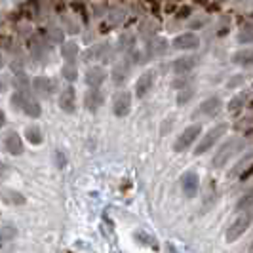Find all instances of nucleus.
<instances>
[{
  "mask_svg": "<svg viewBox=\"0 0 253 253\" xmlns=\"http://www.w3.org/2000/svg\"><path fill=\"white\" fill-rule=\"evenodd\" d=\"M10 107L13 111H19L29 118H40L42 116V105L33 91H13L10 97Z\"/></svg>",
  "mask_w": 253,
  "mask_h": 253,
  "instance_id": "nucleus-1",
  "label": "nucleus"
},
{
  "mask_svg": "<svg viewBox=\"0 0 253 253\" xmlns=\"http://www.w3.org/2000/svg\"><path fill=\"white\" fill-rule=\"evenodd\" d=\"M50 48L51 44L42 37L40 33L31 35L27 38V50H29V57L37 63H48L50 59Z\"/></svg>",
  "mask_w": 253,
  "mask_h": 253,
  "instance_id": "nucleus-2",
  "label": "nucleus"
},
{
  "mask_svg": "<svg viewBox=\"0 0 253 253\" xmlns=\"http://www.w3.org/2000/svg\"><path fill=\"white\" fill-rule=\"evenodd\" d=\"M244 149V141L238 137L227 139L223 145H219L215 156H213V168H225V166Z\"/></svg>",
  "mask_w": 253,
  "mask_h": 253,
  "instance_id": "nucleus-3",
  "label": "nucleus"
},
{
  "mask_svg": "<svg viewBox=\"0 0 253 253\" xmlns=\"http://www.w3.org/2000/svg\"><path fill=\"white\" fill-rule=\"evenodd\" d=\"M228 129V124L227 122H221V124H217V126L210 127L206 133H204V137L200 139V143L196 145V149H194V154L196 156H202L204 152L211 151L213 147H215L217 143H219V139L227 133Z\"/></svg>",
  "mask_w": 253,
  "mask_h": 253,
  "instance_id": "nucleus-4",
  "label": "nucleus"
},
{
  "mask_svg": "<svg viewBox=\"0 0 253 253\" xmlns=\"http://www.w3.org/2000/svg\"><path fill=\"white\" fill-rule=\"evenodd\" d=\"M200 133H202V124H190L187 126L181 133L177 135V139L173 143V151L175 152H185L189 151L190 147L196 143V139L200 137Z\"/></svg>",
  "mask_w": 253,
  "mask_h": 253,
  "instance_id": "nucleus-5",
  "label": "nucleus"
},
{
  "mask_svg": "<svg viewBox=\"0 0 253 253\" xmlns=\"http://www.w3.org/2000/svg\"><path fill=\"white\" fill-rule=\"evenodd\" d=\"M253 223V210H246L232 221V225L227 228V242H236L242 234L252 227Z\"/></svg>",
  "mask_w": 253,
  "mask_h": 253,
  "instance_id": "nucleus-6",
  "label": "nucleus"
},
{
  "mask_svg": "<svg viewBox=\"0 0 253 253\" xmlns=\"http://www.w3.org/2000/svg\"><path fill=\"white\" fill-rule=\"evenodd\" d=\"M114 53L116 51L113 50V46L109 42H101V44H95L88 50L84 51V61H101V63H111L114 59Z\"/></svg>",
  "mask_w": 253,
  "mask_h": 253,
  "instance_id": "nucleus-7",
  "label": "nucleus"
},
{
  "mask_svg": "<svg viewBox=\"0 0 253 253\" xmlns=\"http://www.w3.org/2000/svg\"><path fill=\"white\" fill-rule=\"evenodd\" d=\"M31 88H33L35 95L42 97V99H50L51 95L57 91V82L53 78H50V76L40 75L31 80Z\"/></svg>",
  "mask_w": 253,
  "mask_h": 253,
  "instance_id": "nucleus-8",
  "label": "nucleus"
},
{
  "mask_svg": "<svg viewBox=\"0 0 253 253\" xmlns=\"http://www.w3.org/2000/svg\"><path fill=\"white\" fill-rule=\"evenodd\" d=\"M200 61H202V57L198 53H185V55H181V57L171 61V71L177 76L190 75L200 65Z\"/></svg>",
  "mask_w": 253,
  "mask_h": 253,
  "instance_id": "nucleus-9",
  "label": "nucleus"
},
{
  "mask_svg": "<svg viewBox=\"0 0 253 253\" xmlns=\"http://www.w3.org/2000/svg\"><path fill=\"white\" fill-rule=\"evenodd\" d=\"M169 48L192 53L194 50H198V48H200V37H198L196 33H192V31L181 33V35H177V37L169 42Z\"/></svg>",
  "mask_w": 253,
  "mask_h": 253,
  "instance_id": "nucleus-10",
  "label": "nucleus"
},
{
  "mask_svg": "<svg viewBox=\"0 0 253 253\" xmlns=\"http://www.w3.org/2000/svg\"><path fill=\"white\" fill-rule=\"evenodd\" d=\"M2 145H4L6 152L12 154V156H21V154L25 152V143H23L21 135H19L15 129H10V131L4 133Z\"/></svg>",
  "mask_w": 253,
  "mask_h": 253,
  "instance_id": "nucleus-11",
  "label": "nucleus"
},
{
  "mask_svg": "<svg viewBox=\"0 0 253 253\" xmlns=\"http://www.w3.org/2000/svg\"><path fill=\"white\" fill-rule=\"evenodd\" d=\"M154 82H156V71L147 69L135 82V97H139V99L147 97L151 93V89L154 88Z\"/></svg>",
  "mask_w": 253,
  "mask_h": 253,
  "instance_id": "nucleus-12",
  "label": "nucleus"
},
{
  "mask_svg": "<svg viewBox=\"0 0 253 253\" xmlns=\"http://www.w3.org/2000/svg\"><path fill=\"white\" fill-rule=\"evenodd\" d=\"M131 111V93L122 89L113 97V114L116 118H124Z\"/></svg>",
  "mask_w": 253,
  "mask_h": 253,
  "instance_id": "nucleus-13",
  "label": "nucleus"
},
{
  "mask_svg": "<svg viewBox=\"0 0 253 253\" xmlns=\"http://www.w3.org/2000/svg\"><path fill=\"white\" fill-rule=\"evenodd\" d=\"M57 105L65 114H75L76 113V89L73 84H69L67 88L59 91L57 97Z\"/></svg>",
  "mask_w": 253,
  "mask_h": 253,
  "instance_id": "nucleus-14",
  "label": "nucleus"
},
{
  "mask_svg": "<svg viewBox=\"0 0 253 253\" xmlns=\"http://www.w3.org/2000/svg\"><path fill=\"white\" fill-rule=\"evenodd\" d=\"M105 80H107V71H105L103 65H91V67H88V71L84 75V82H86L88 88L101 89Z\"/></svg>",
  "mask_w": 253,
  "mask_h": 253,
  "instance_id": "nucleus-15",
  "label": "nucleus"
},
{
  "mask_svg": "<svg viewBox=\"0 0 253 253\" xmlns=\"http://www.w3.org/2000/svg\"><path fill=\"white\" fill-rule=\"evenodd\" d=\"M131 67L133 65L127 61L126 57L122 61H116L113 65V71H111V80H113L114 86H124L127 82V78L131 75Z\"/></svg>",
  "mask_w": 253,
  "mask_h": 253,
  "instance_id": "nucleus-16",
  "label": "nucleus"
},
{
  "mask_svg": "<svg viewBox=\"0 0 253 253\" xmlns=\"http://www.w3.org/2000/svg\"><path fill=\"white\" fill-rule=\"evenodd\" d=\"M181 190H183V194L187 198H194L198 194V190H200V177H198L196 171L190 169V171L183 173V177H181Z\"/></svg>",
  "mask_w": 253,
  "mask_h": 253,
  "instance_id": "nucleus-17",
  "label": "nucleus"
},
{
  "mask_svg": "<svg viewBox=\"0 0 253 253\" xmlns=\"http://www.w3.org/2000/svg\"><path fill=\"white\" fill-rule=\"evenodd\" d=\"M169 51V40L164 37H156L151 38L149 42H147V57L149 59H154V57H162V55H166Z\"/></svg>",
  "mask_w": 253,
  "mask_h": 253,
  "instance_id": "nucleus-18",
  "label": "nucleus"
},
{
  "mask_svg": "<svg viewBox=\"0 0 253 253\" xmlns=\"http://www.w3.org/2000/svg\"><path fill=\"white\" fill-rule=\"evenodd\" d=\"M221 107H223L221 97H219V95H211V97L204 99V101L198 105V109L194 111V116H213V114L219 113Z\"/></svg>",
  "mask_w": 253,
  "mask_h": 253,
  "instance_id": "nucleus-19",
  "label": "nucleus"
},
{
  "mask_svg": "<svg viewBox=\"0 0 253 253\" xmlns=\"http://www.w3.org/2000/svg\"><path fill=\"white\" fill-rule=\"evenodd\" d=\"M103 103H105V93L101 89L88 88V91L84 93V107L89 113H97L103 107Z\"/></svg>",
  "mask_w": 253,
  "mask_h": 253,
  "instance_id": "nucleus-20",
  "label": "nucleus"
},
{
  "mask_svg": "<svg viewBox=\"0 0 253 253\" xmlns=\"http://www.w3.org/2000/svg\"><path fill=\"white\" fill-rule=\"evenodd\" d=\"M40 35L46 38L50 44H63L65 42V31L61 29V25H55V23H50L46 25V29L40 31Z\"/></svg>",
  "mask_w": 253,
  "mask_h": 253,
  "instance_id": "nucleus-21",
  "label": "nucleus"
},
{
  "mask_svg": "<svg viewBox=\"0 0 253 253\" xmlns=\"http://www.w3.org/2000/svg\"><path fill=\"white\" fill-rule=\"evenodd\" d=\"M59 53H61V57L65 59V63H76V59L80 55V46L76 42H73V40H69V42L61 44Z\"/></svg>",
  "mask_w": 253,
  "mask_h": 253,
  "instance_id": "nucleus-22",
  "label": "nucleus"
},
{
  "mask_svg": "<svg viewBox=\"0 0 253 253\" xmlns=\"http://www.w3.org/2000/svg\"><path fill=\"white\" fill-rule=\"evenodd\" d=\"M135 46H137V38L133 37V35H129V33H124V35H120L118 38V42H116V50L120 51V53H131V51L135 50Z\"/></svg>",
  "mask_w": 253,
  "mask_h": 253,
  "instance_id": "nucleus-23",
  "label": "nucleus"
},
{
  "mask_svg": "<svg viewBox=\"0 0 253 253\" xmlns=\"http://www.w3.org/2000/svg\"><path fill=\"white\" fill-rule=\"evenodd\" d=\"M0 198H2L6 204H10V206H25L27 204L25 196H23L19 190H13V189L0 190Z\"/></svg>",
  "mask_w": 253,
  "mask_h": 253,
  "instance_id": "nucleus-24",
  "label": "nucleus"
},
{
  "mask_svg": "<svg viewBox=\"0 0 253 253\" xmlns=\"http://www.w3.org/2000/svg\"><path fill=\"white\" fill-rule=\"evenodd\" d=\"M230 61L234 65H240V67H252L253 65V48H244V50H238Z\"/></svg>",
  "mask_w": 253,
  "mask_h": 253,
  "instance_id": "nucleus-25",
  "label": "nucleus"
},
{
  "mask_svg": "<svg viewBox=\"0 0 253 253\" xmlns=\"http://www.w3.org/2000/svg\"><path fill=\"white\" fill-rule=\"evenodd\" d=\"M246 103H248V93H246V91H244V93H238V95H234L227 105L228 113L232 114V116H238V114L244 111Z\"/></svg>",
  "mask_w": 253,
  "mask_h": 253,
  "instance_id": "nucleus-26",
  "label": "nucleus"
},
{
  "mask_svg": "<svg viewBox=\"0 0 253 253\" xmlns=\"http://www.w3.org/2000/svg\"><path fill=\"white\" fill-rule=\"evenodd\" d=\"M59 25H61V29L65 31V35H78V33L82 31L78 19L73 17V15H67V13L61 15V23H59Z\"/></svg>",
  "mask_w": 253,
  "mask_h": 253,
  "instance_id": "nucleus-27",
  "label": "nucleus"
},
{
  "mask_svg": "<svg viewBox=\"0 0 253 253\" xmlns=\"http://www.w3.org/2000/svg\"><path fill=\"white\" fill-rule=\"evenodd\" d=\"M25 139H27V143H31L33 147L42 145V141H44V133H42L40 126H27L25 127Z\"/></svg>",
  "mask_w": 253,
  "mask_h": 253,
  "instance_id": "nucleus-28",
  "label": "nucleus"
},
{
  "mask_svg": "<svg viewBox=\"0 0 253 253\" xmlns=\"http://www.w3.org/2000/svg\"><path fill=\"white\" fill-rule=\"evenodd\" d=\"M156 33H158V27H156V23L151 21V19L141 21L139 23V35H141V38H145L147 42H149L151 38L156 37Z\"/></svg>",
  "mask_w": 253,
  "mask_h": 253,
  "instance_id": "nucleus-29",
  "label": "nucleus"
},
{
  "mask_svg": "<svg viewBox=\"0 0 253 253\" xmlns=\"http://www.w3.org/2000/svg\"><path fill=\"white\" fill-rule=\"evenodd\" d=\"M61 76H63L69 84L76 82L78 80V67H76V63H65L61 67Z\"/></svg>",
  "mask_w": 253,
  "mask_h": 253,
  "instance_id": "nucleus-30",
  "label": "nucleus"
},
{
  "mask_svg": "<svg viewBox=\"0 0 253 253\" xmlns=\"http://www.w3.org/2000/svg\"><path fill=\"white\" fill-rule=\"evenodd\" d=\"M236 40H238L240 44H252L253 42V21H250V23H246V25L242 27L240 31H238Z\"/></svg>",
  "mask_w": 253,
  "mask_h": 253,
  "instance_id": "nucleus-31",
  "label": "nucleus"
},
{
  "mask_svg": "<svg viewBox=\"0 0 253 253\" xmlns=\"http://www.w3.org/2000/svg\"><path fill=\"white\" fill-rule=\"evenodd\" d=\"M13 88L15 91H31V78L23 73V75H15L13 76Z\"/></svg>",
  "mask_w": 253,
  "mask_h": 253,
  "instance_id": "nucleus-32",
  "label": "nucleus"
},
{
  "mask_svg": "<svg viewBox=\"0 0 253 253\" xmlns=\"http://www.w3.org/2000/svg\"><path fill=\"white\" fill-rule=\"evenodd\" d=\"M194 95H196V88H194V86H189V88L181 89V91L177 93V105H179V107L187 105V103H189Z\"/></svg>",
  "mask_w": 253,
  "mask_h": 253,
  "instance_id": "nucleus-33",
  "label": "nucleus"
},
{
  "mask_svg": "<svg viewBox=\"0 0 253 253\" xmlns=\"http://www.w3.org/2000/svg\"><path fill=\"white\" fill-rule=\"evenodd\" d=\"M192 82H194V78H192V76H189V75L177 76V78H175V80L171 82V88L177 89V91H181V89L189 88V86H194Z\"/></svg>",
  "mask_w": 253,
  "mask_h": 253,
  "instance_id": "nucleus-34",
  "label": "nucleus"
},
{
  "mask_svg": "<svg viewBox=\"0 0 253 253\" xmlns=\"http://www.w3.org/2000/svg\"><path fill=\"white\" fill-rule=\"evenodd\" d=\"M246 210H253V190H250L248 194H244L238 204H236V211H246Z\"/></svg>",
  "mask_w": 253,
  "mask_h": 253,
  "instance_id": "nucleus-35",
  "label": "nucleus"
},
{
  "mask_svg": "<svg viewBox=\"0 0 253 253\" xmlns=\"http://www.w3.org/2000/svg\"><path fill=\"white\" fill-rule=\"evenodd\" d=\"M122 21H124V12H122V10H113V12L109 13V27H107V29L120 25Z\"/></svg>",
  "mask_w": 253,
  "mask_h": 253,
  "instance_id": "nucleus-36",
  "label": "nucleus"
},
{
  "mask_svg": "<svg viewBox=\"0 0 253 253\" xmlns=\"http://www.w3.org/2000/svg\"><path fill=\"white\" fill-rule=\"evenodd\" d=\"M15 234H17V230L10 225L0 228V240H12V238H15Z\"/></svg>",
  "mask_w": 253,
  "mask_h": 253,
  "instance_id": "nucleus-37",
  "label": "nucleus"
},
{
  "mask_svg": "<svg viewBox=\"0 0 253 253\" xmlns=\"http://www.w3.org/2000/svg\"><path fill=\"white\" fill-rule=\"evenodd\" d=\"M244 80H246V76H244V75L230 76V78H228V84H227V88H228V89H232V88H238V86H242V84H244Z\"/></svg>",
  "mask_w": 253,
  "mask_h": 253,
  "instance_id": "nucleus-38",
  "label": "nucleus"
},
{
  "mask_svg": "<svg viewBox=\"0 0 253 253\" xmlns=\"http://www.w3.org/2000/svg\"><path fill=\"white\" fill-rule=\"evenodd\" d=\"M13 38L10 35H0V50H12Z\"/></svg>",
  "mask_w": 253,
  "mask_h": 253,
  "instance_id": "nucleus-39",
  "label": "nucleus"
},
{
  "mask_svg": "<svg viewBox=\"0 0 253 253\" xmlns=\"http://www.w3.org/2000/svg\"><path fill=\"white\" fill-rule=\"evenodd\" d=\"M206 25H208V19H206V17H194V19L189 23V27H190V31H192V33H194L196 29H202V27H206Z\"/></svg>",
  "mask_w": 253,
  "mask_h": 253,
  "instance_id": "nucleus-40",
  "label": "nucleus"
},
{
  "mask_svg": "<svg viewBox=\"0 0 253 253\" xmlns=\"http://www.w3.org/2000/svg\"><path fill=\"white\" fill-rule=\"evenodd\" d=\"M173 124H175V116H168L164 122H162V129H160V131H162V135H168Z\"/></svg>",
  "mask_w": 253,
  "mask_h": 253,
  "instance_id": "nucleus-41",
  "label": "nucleus"
},
{
  "mask_svg": "<svg viewBox=\"0 0 253 253\" xmlns=\"http://www.w3.org/2000/svg\"><path fill=\"white\" fill-rule=\"evenodd\" d=\"M65 164H67L65 154L61 151H55V166H57V168H65Z\"/></svg>",
  "mask_w": 253,
  "mask_h": 253,
  "instance_id": "nucleus-42",
  "label": "nucleus"
},
{
  "mask_svg": "<svg viewBox=\"0 0 253 253\" xmlns=\"http://www.w3.org/2000/svg\"><path fill=\"white\" fill-rule=\"evenodd\" d=\"M8 173H10V168L4 164V162H0V181L8 177Z\"/></svg>",
  "mask_w": 253,
  "mask_h": 253,
  "instance_id": "nucleus-43",
  "label": "nucleus"
},
{
  "mask_svg": "<svg viewBox=\"0 0 253 253\" xmlns=\"http://www.w3.org/2000/svg\"><path fill=\"white\" fill-rule=\"evenodd\" d=\"M189 15H190V8H189V6H185L183 10H179L175 17H177V19H185V17H189Z\"/></svg>",
  "mask_w": 253,
  "mask_h": 253,
  "instance_id": "nucleus-44",
  "label": "nucleus"
},
{
  "mask_svg": "<svg viewBox=\"0 0 253 253\" xmlns=\"http://www.w3.org/2000/svg\"><path fill=\"white\" fill-rule=\"evenodd\" d=\"M4 126H6V113L0 109V129H2Z\"/></svg>",
  "mask_w": 253,
  "mask_h": 253,
  "instance_id": "nucleus-45",
  "label": "nucleus"
},
{
  "mask_svg": "<svg viewBox=\"0 0 253 253\" xmlns=\"http://www.w3.org/2000/svg\"><path fill=\"white\" fill-rule=\"evenodd\" d=\"M4 65H6V59H4V55H2V51H0V69H4Z\"/></svg>",
  "mask_w": 253,
  "mask_h": 253,
  "instance_id": "nucleus-46",
  "label": "nucleus"
},
{
  "mask_svg": "<svg viewBox=\"0 0 253 253\" xmlns=\"http://www.w3.org/2000/svg\"><path fill=\"white\" fill-rule=\"evenodd\" d=\"M4 89H6V82H4V80H2V78H0V93H2V91H4Z\"/></svg>",
  "mask_w": 253,
  "mask_h": 253,
  "instance_id": "nucleus-47",
  "label": "nucleus"
},
{
  "mask_svg": "<svg viewBox=\"0 0 253 253\" xmlns=\"http://www.w3.org/2000/svg\"><path fill=\"white\" fill-rule=\"evenodd\" d=\"M250 253H253V242H252V246H250Z\"/></svg>",
  "mask_w": 253,
  "mask_h": 253,
  "instance_id": "nucleus-48",
  "label": "nucleus"
}]
</instances>
